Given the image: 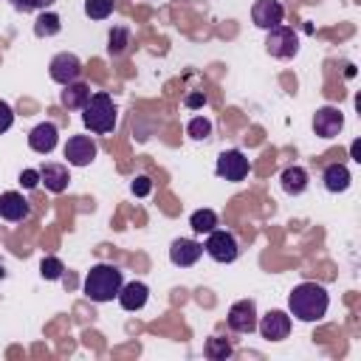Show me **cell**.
Instances as JSON below:
<instances>
[{
	"label": "cell",
	"mask_w": 361,
	"mask_h": 361,
	"mask_svg": "<svg viewBox=\"0 0 361 361\" xmlns=\"http://www.w3.org/2000/svg\"><path fill=\"white\" fill-rule=\"evenodd\" d=\"M20 186L23 189H37L39 186V169H23L20 172Z\"/></svg>",
	"instance_id": "obj_29"
},
{
	"label": "cell",
	"mask_w": 361,
	"mask_h": 361,
	"mask_svg": "<svg viewBox=\"0 0 361 361\" xmlns=\"http://www.w3.org/2000/svg\"><path fill=\"white\" fill-rule=\"evenodd\" d=\"M6 276H8V268H6V262L0 259V279H6Z\"/></svg>",
	"instance_id": "obj_34"
},
{
	"label": "cell",
	"mask_w": 361,
	"mask_h": 361,
	"mask_svg": "<svg viewBox=\"0 0 361 361\" xmlns=\"http://www.w3.org/2000/svg\"><path fill=\"white\" fill-rule=\"evenodd\" d=\"M206 355H209L212 361H226V358L231 355V344H228L226 338H220V336H212V338L206 341Z\"/></svg>",
	"instance_id": "obj_25"
},
{
	"label": "cell",
	"mask_w": 361,
	"mask_h": 361,
	"mask_svg": "<svg viewBox=\"0 0 361 361\" xmlns=\"http://www.w3.org/2000/svg\"><path fill=\"white\" fill-rule=\"evenodd\" d=\"M279 183H282V192L285 195H302L305 189H307V183H310V175H307V169L305 166H285L282 169V175H279Z\"/></svg>",
	"instance_id": "obj_20"
},
{
	"label": "cell",
	"mask_w": 361,
	"mask_h": 361,
	"mask_svg": "<svg viewBox=\"0 0 361 361\" xmlns=\"http://www.w3.org/2000/svg\"><path fill=\"white\" fill-rule=\"evenodd\" d=\"M149 189H152V180H149L147 175H138V178L133 180V195H135V197H147Z\"/></svg>",
	"instance_id": "obj_30"
},
{
	"label": "cell",
	"mask_w": 361,
	"mask_h": 361,
	"mask_svg": "<svg viewBox=\"0 0 361 361\" xmlns=\"http://www.w3.org/2000/svg\"><path fill=\"white\" fill-rule=\"evenodd\" d=\"M65 90H59V104L68 107V110H82L87 102H90V85L85 82H71V85H62Z\"/></svg>",
	"instance_id": "obj_19"
},
{
	"label": "cell",
	"mask_w": 361,
	"mask_h": 361,
	"mask_svg": "<svg viewBox=\"0 0 361 361\" xmlns=\"http://www.w3.org/2000/svg\"><path fill=\"white\" fill-rule=\"evenodd\" d=\"M265 51L274 59H293L299 54V37H296V31L288 28V25L271 28L268 37H265Z\"/></svg>",
	"instance_id": "obj_5"
},
{
	"label": "cell",
	"mask_w": 361,
	"mask_h": 361,
	"mask_svg": "<svg viewBox=\"0 0 361 361\" xmlns=\"http://www.w3.org/2000/svg\"><path fill=\"white\" fill-rule=\"evenodd\" d=\"M121 285H124L121 268H116L110 262H99L85 276V296L90 302H113L118 296Z\"/></svg>",
	"instance_id": "obj_2"
},
{
	"label": "cell",
	"mask_w": 361,
	"mask_h": 361,
	"mask_svg": "<svg viewBox=\"0 0 361 361\" xmlns=\"http://www.w3.org/2000/svg\"><path fill=\"white\" fill-rule=\"evenodd\" d=\"M39 274H42V279H62L65 265H62V259H56V257H42Z\"/></svg>",
	"instance_id": "obj_27"
},
{
	"label": "cell",
	"mask_w": 361,
	"mask_h": 361,
	"mask_svg": "<svg viewBox=\"0 0 361 361\" xmlns=\"http://www.w3.org/2000/svg\"><path fill=\"white\" fill-rule=\"evenodd\" d=\"M85 14L90 20H107L113 14V0H85Z\"/></svg>",
	"instance_id": "obj_26"
},
{
	"label": "cell",
	"mask_w": 361,
	"mask_h": 361,
	"mask_svg": "<svg viewBox=\"0 0 361 361\" xmlns=\"http://www.w3.org/2000/svg\"><path fill=\"white\" fill-rule=\"evenodd\" d=\"M257 330H259V336L268 338V341H282V338H288V333H290V316H288L285 310H268V313L257 322Z\"/></svg>",
	"instance_id": "obj_11"
},
{
	"label": "cell",
	"mask_w": 361,
	"mask_h": 361,
	"mask_svg": "<svg viewBox=\"0 0 361 361\" xmlns=\"http://www.w3.org/2000/svg\"><path fill=\"white\" fill-rule=\"evenodd\" d=\"M96 152H99V147L90 135H71L65 144V158L71 166H90Z\"/></svg>",
	"instance_id": "obj_10"
},
{
	"label": "cell",
	"mask_w": 361,
	"mask_h": 361,
	"mask_svg": "<svg viewBox=\"0 0 361 361\" xmlns=\"http://www.w3.org/2000/svg\"><path fill=\"white\" fill-rule=\"evenodd\" d=\"M51 3H56V0H11V6H14L17 11H23V14H31V11H45Z\"/></svg>",
	"instance_id": "obj_28"
},
{
	"label": "cell",
	"mask_w": 361,
	"mask_h": 361,
	"mask_svg": "<svg viewBox=\"0 0 361 361\" xmlns=\"http://www.w3.org/2000/svg\"><path fill=\"white\" fill-rule=\"evenodd\" d=\"M203 251H206L214 262L228 265V262H234V259H237L240 245H237V237H234L231 231H226V228H212V231L206 234Z\"/></svg>",
	"instance_id": "obj_4"
},
{
	"label": "cell",
	"mask_w": 361,
	"mask_h": 361,
	"mask_svg": "<svg viewBox=\"0 0 361 361\" xmlns=\"http://www.w3.org/2000/svg\"><path fill=\"white\" fill-rule=\"evenodd\" d=\"M48 73H51V79H54L56 85H71V82H79V76H82V62H79L76 54L62 51V54H56V56L51 59Z\"/></svg>",
	"instance_id": "obj_8"
},
{
	"label": "cell",
	"mask_w": 361,
	"mask_h": 361,
	"mask_svg": "<svg viewBox=\"0 0 361 361\" xmlns=\"http://www.w3.org/2000/svg\"><path fill=\"white\" fill-rule=\"evenodd\" d=\"M28 212H31V206H28V200L20 192H3L0 195V217L3 220L20 223V220L28 217Z\"/></svg>",
	"instance_id": "obj_15"
},
{
	"label": "cell",
	"mask_w": 361,
	"mask_h": 361,
	"mask_svg": "<svg viewBox=\"0 0 361 361\" xmlns=\"http://www.w3.org/2000/svg\"><path fill=\"white\" fill-rule=\"evenodd\" d=\"M62 31V20H59V14H54V11H39V17L34 20V34L39 37V39H48V37H56Z\"/></svg>",
	"instance_id": "obj_21"
},
{
	"label": "cell",
	"mask_w": 361,
	"mask_h": 361,
	"mask_svg": "<svg viewBox=\"0 0 361 361\" xmlns=\"http://www.w3.org/2000/svg\"><path fill=\"white\" fill-rule=\"evenodd\" d=\"M189 226L195 234H209L212 228H217V212L214 209H197V212H192Z\"/></svg>",
	"instance_id": "obj_22"
},
{
	"label": "cell",
	"mask_w": 361,
	"mask_h": 361,
	"mask_svg": "<svg viewBox=\"0 0 361 361\" xmlns=\"http://www.w3.org/2000/svg\"><path fill=\"white\" fill-rule=\"evenodd\" d=\"M82 121L96 135L113 133V127H116V104H113V96L110 93H93L90 102L82 107Z\"/></svg>",
	"instance_id": "obj_3"
},
{
	"label": "cell",
	"mask_w": 361,
	"mask_h": 361,
	"mask_svg": "<svg viewBox=\"0 0 361 361\" xmlns=\"http://www.w3.org/2000/svg\"><path fill=\"white\" fill-rule=\"evenodd\" d=\"M116 299H118V305L124 310H141L147 305V299H149V288L144 282H127V285H121Z\"/></svg>",
	"instance_id": "obj_18"
},
{
	"label": "cell",
	"mask_w": 361,
	"mask_h": 361,
	"mask_svg": "<svg viewBox=\"0 0 361 361\" xmlns=\"http://www.w3.org/2000/svg\"><path fill=\"white\" fill-rule=\"evenodd\" d=\"M11 124H14V110H11L6 102H0V135H3Z\"/></svg>",
	"instance_id": "obj_31"
},
{
	"label": "cell",
	"mask_w": 361,
	"mask_h": 361,
	"mask_svg": "<svg viewBox=\"0 0 361 361\" xmlns=\"http://www.w3.org/2000/svg\"><path fill=\"white\" fill-rule=\"evenodd\" d=\"M248 169H251V164H248V158H245L240 149H226V152L217 155L214 172H217V178H223V180H228V183L245 180Z\"/></svg>",
	"instance_id": "obj_6"
},
{
	"label": "cell",
	"mask_w": 361,
	"mask_h": 361,
	"mask_svg": "<svg viewBox=\"0 0 361 361\" xmlns=\"http://www.w3.org/2000/svg\"><path fill=\"white\" fill-rule=\"evenodd\" d=\"M282 17H285V8H282L279 0H257L251 6V20L262 31H271V28L282 25Z\"/></svg>",
	"instance_id": "obj_12"
},
{
	"label": "cell",
	"mask_w": 361,
	"mask_h": 361,
	"mask_svg": "<svg viewBox=\"0 0 361 361\" xmlns=\"http://www.w3.org/2000/svg\"><path fill=\"white\" fill-rule=\"evenodd\" d=\"M183 104H186L189 110H197V107H206V96H203V93H186V99H183Z\"/></svg>",
	"instance_id": "obj_32"
},
{
	"label": "cell",
	"mask_w": 361,
	"mask_h": 361,
	"mask_svg": "<svg viewBox=\"0 0 361 361\" xmlns=\"http://www.w3.org/2000/svg\"><path fill=\"white\" fill-rule=\"evenodd\" d=\"M322 183L327 192L338 195V192H347L350 183H353V175L347 169V164H327L324 172H322Z\"/></svg>",
	"instance_id": "obj_17"
},
{
	"label": "cell",
	"mask_w": 361,
	"mask_h": 361,
	"mask_svg": "<svg viewBox=\"0 0 361 361\" xmlns=\"http://www.w3.org/2000/svg\"><path fill=\"white\" fill-rule=\"evenodd\" d=\"M130 48V31L127 28H113L107 37V54L110 56H121Z\"/></svg>",
	"instance_id": "obj_23"
},
{
	"label": "cell",
	"mask_w": 361,
	"mask_h": 361,
	"mask_svg": "<svg viewBox=\"0 0 361 361\" xmlns=\"http://www.w3.org/2000/svg\"><path fill=\"white\" fill-rule=\"evenodd\" d=\"M56 141H59V130H56L54 121H42V124H37V127L28 133V147H31L37 155H51L54 147H56Z\"/></svg>",
	"instance_id": "obj_14"
},
{
	"label": "cell",
	"mask_w": 361,
	"mask_h": 361,
	"mask_svg": "<svg viewBox=\"0 0 361 361\" xmlns=\"http://www.w3.org/2000/svg\"><path fill=\"white\" fill-rule=\"evenodd\" d=\"M341 127H344V113L338 107L324 104L313 113V133L319 138H336L341 133Z\"/></svg>",
	"instance_id": "obj_9"
},
{
	"label": "cell",
	"mask_w": 361,
	"mask_h": 361,
	"mask_svg": "<svg viewBox=\"0 0 361 361\" xmlns=\"http://www.w3.org/2000/svg\"><path fill=\"white\" fill-rule=\"evenodd\" d=\"M39 183H45L48 192L59 195V192L68 189V183H71V172H68L65 164H42V166H39Z\"/></svg>",
	"instance_id": "obj_16"
},
{
	"label": "cell",
	"mask_w": 361,
	"mask_h": 361,
	"mask_svg": "<svg viewBox=\"0 0 361 361\" xmlns=\"http://www.w3.org/2000/svg\"><path fill=\"white\" fill-rule=\"evenodd\" d=\"M330 307L327 288L319 282H299L288 296V310L299 322H322Z\"/></svg>",
	"instance_id": "obj_1"
},
{
	"label": "cell",
	"mask_w": 361,
	"mask_h": 361,
	"mask_svg": "<svg viewBox=\"0 0 361 361\" xmlns=\"http://www.w3.org/2000/svg\"><path fill=\"white\" fill-rule=\"evenodd\" d=\"M200 254H203V243L189 240V237H178V240H172V245H169V262L178 265V268L195 265V262L200 259Z\"/></svg>",
	"instance_id": "obj_13"
},
{
	"label": "cell",
	"mask_w": 361,
	"mask_h": 361,
	"mask_svg": "<svg viewBox=\"0 0 361 361\" xmlns=\"http://www.w3.org/2000/svg\"><path fill=\"white\" fill-rule=\"evenodd\" d=\"M226 324H228V330H234V333H254L257 330V305H254V299H240V302H234L231 307H228V316H226Z\"/></svg>",
	"instance_id": "obj_7"
},
{
	"label": "cell",
	"mask_w": 361,
	"mask_h": 361,
	"mask_svg": "<svg viewBox=\"0 0 361 361\" xmlns=\"http://www.w3.org/2000/svg\"><path fill=\"white\" fill-rule=\"evenodd\" d=\"M350 152H353V158H355V161H361V158H358V141H353V147H350Z\"/></svg>",
	"instance_id": "obj_33"
},
{
	"label": "cell",
	"mask_w": 361,
	"mask_h": 361,
	"mask_svg": "<svg viewBox=\"0 0 361 361\" xmlns=\"http://www.w3.org/2000/svg\"><path fill=\"white\" fill-rule=\"evenodd\" d=\"M186 133H189V138H195V141H206V138L212 135V121H209L206 116H192L189 124H186Z\"/></svg>",
	"instance_id": "obj_24"
}]
</instances>
